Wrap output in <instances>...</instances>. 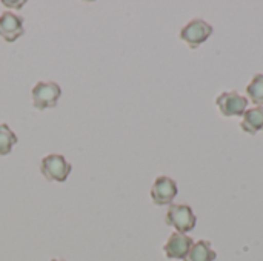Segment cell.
I'll return each mask as SVG.
<instances>
[{
    "mask_svg": "<svg viewBox=\"0 0 263 261\" xmlns=\"http://www.w3.org/2000/svg\"><path fill=\"white\" fill-rule=\"evenodd\" d=\"M247 94L256 106H263V74H256L251 78L247 86Z\"/></svg>",
    "mask_w": 263,
    "mask_h": 261,
    "instance_id": "obj_11",
    "label": "cell"
},
{
    "mask_svg": "<svg viewBox=\"0 0 263 261\" xmlns=\"http://www.w3.org/2000/svg\"><path fill=\"white\" fill-rule=\"evenodd\" d=\"M193 245H194L193 238L188 237L186 234L173 232L163 246V252L170 260H185Z\"/></svg>",
    "mask_w": 263,
    "mask_h": 261,
    "instance_id": "obj_7",
    "label": "cell"
},
{
    "mask_svg": "<svg viewBox=\"0 0 263 261\" xmlns=\"http://www.w3.org/2000/svg\"><path fill=\"white\" fill-rule=\"evenodd\" d=\"M179 189H177V183L166 175H160L154 180L153 186H151V200L154 205L157 206H165V205H171L173 200L176 198Z\"/></svg>",
    "mask_w": 263,
    "mask_h": 261,
    "instance_id": "obj_6",
    "label": "cell"
},
{
    "mask_svg": "<svg viewBox=\"0 0 263 261\" xmlns=\"http://www.w3.org/2000/svg\"><path fill=\"white\" fill-rule=\"evenodd\" d=\"M23 34H25V28H23V18L20 15L12 14L11 11H5L0 14V37L5 42L12 43Z\"/></svg>",
    "mask_w": 263,
    "mask_h": 261,
    "instance_id": "obj_8",
    "label": "cell"
},
{
    "mask_svg": "<svg viewBox=\"0 0 263 261\" xmlns=\"http://www.w3.org/2000/svg\"><path fill=\"white\" fill-rule=\"evenodd\" d=\"M216 258L217 254L211 248V243L208 240H199L191 246L188 255L183 261H214Z\"/></svg>",
    "mask_w": 263,
    "mask_h": 261,
    "instance_id": "obj_10",
    "label": "cell"
},
{
    "mask_svg": "<svg viewBox=\"0 0 263 261\" xmlns=\"http://www.w3.org/2000/svg\"><path fill=\"white\" fill-rule=\"evenodd\" d=\"M213 26L202 20V18H194L190 23H186L182 29H180V40H183L188 48L191 49H197L200 45H203L213 34Z\"/></svg>",
    "mask_w": 263,
    "mask_h": 261,
    "instance_id": "obj_3",
    "label": "cell"
},
{
    "mask_svg": "<svg viewBox=\"0 0 263 261\" xmlns=\"http://www.w3.org/2000/svg\"><path fill=\"white\" fill-rule=\"evenodd\" d=\"M62 95V88L55 82H37L31 91L32 105L35 109H48L55 108L57 102Z\"/></svg>",
    "mask_w": 263,
    "mask_h": 261,
    "instance_id": "obj_2",
    "label": "cell"
},
{
    "mask_svg": "<svg viewBox=\"0 0 263 261\" xmlns=\"http://www.w3.org/2000/svg\"><path fill=\"white\" fill-rule=\"evenodd\" d=\"M5 5H15V3H9V2H3ZM17 5H23V2H20V3H17Z\"/></svg>",
    "mask_w": 263,
    "mask_h": 261,
    "instance_id": "obj_13",
    "label": "cell"
},
{
    "mask_svg": "<svg viewBox=\"0 0 263 261\" xmlns=\"http://www.w3.org/2000/svg\"><path fill=\"white\" fill-rule=\"evenodd\" d=\"M17 143V135L6 123H0V155H8Z\"/></svg>",
    "mask_w": 263,
    "mask_h": 261,
    "instance_id": "obj_12",
    "label": "cell"
},
{
    "mask_svg": "<svg viewBox=\"0 0 263 261\" xmlns=\"http://www.w3.org/2000/svg\"><path fill=\"white\" fill-rule=\"evenodd\" d=\"M40 172L49 182H66L68 175L71 174V165L65 160L60 154H49L42 158L40 162Z\"/></svg>",
    "mask_w": 263,
    "mask_h": 261,
    "instance_id": "obj_4",
    "label": "cell"
},
{
    "mask_svg": "<svg viewBox=\"0 0 263 261\" xmlns=\"http://www.w3.org/2000/svg\"><path fill=\"white\" fill-rule=\"evenodd\" d=\"M216 105L223 117H242L248 108V98L236 91H223L217 95Z\"/></svg>",
    "mask_w": 263,
    "mask_h": 261,
    "instance_id": "obj_5",
    "label": "cell"
},
{
    "mask_svg": "<svg viewBox=\"0 0 263 261\" xmlns=\"http://www.w3.org/2000/svg\"><path fill=\"white\" fill-rule=\"evenodd\" d=\"M240 129L250 135H256L259 131H263V106H254L245 111L242 115Z\"/></svg>",
    "mask_w": 263,
    "mask_h": 261,
    "instance_id": "obj_9",
    "label": "cell"
},
{
    "mask_svg": "<svg viewBox=\"0 0 263 261\" xmlns=\"http://www.w3.org/2000/svg\"><path fill=\"white\" fill-rule=\"evenodd\" d=\"M51 261H63V260H59V258H54V260H51Z\"/></svg>",
    "mask_w": 263,
    "mask_h": 261,
    "instance_id": "obj_14",
    "label": "cell"
},
{
    "mask_svg": "<svg viewBox=\"0 0 263 261\" xmlns=\"http://www.w3.org/2000/svg\"><path fill=\"white\" fill-rule=\"evenodd\" d=\"M165 223L168 226H173L176 229V232L188 234L196 228L197 217L193 212L190 205H185V203L174 205V203H171L168 206V211H166Z\"/></svg>",
    "mask_w": 263,
    "mask_h": 261,
    "instance_id": "obj_1",
    "label": "cell"
}]
</instances>
